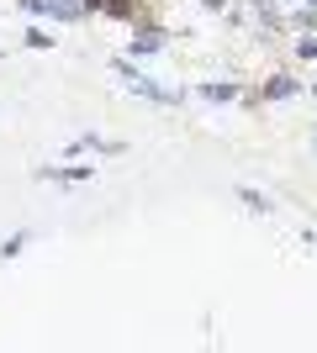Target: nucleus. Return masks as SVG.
<instances>
[{"label": "nucleus", "mask_w": 317, "mask_h": 353, "mask_svg": "<svg viewBox=\"0 0 317 353\" xmlns=\"http://www.w3.org/2000/svg\"><path fill=\"white\" fill-rule=\"evenodd\" d=\"M122 79H127V85H133V90H143L148 101H180L175 90H159V85H153V79H143V74H137V69H127V63H122Z\"/></svg>", "instance_id": "1"}, {"label": "nucleus", "mask_w": 317, "mask_h": 353, "mask_svg": "<svg viewBox=\"0 0 317 353\" xmlns=\"http://www.w3.org/2000/svg\"><path fill=\"white\" fill-rule=\"evenodd\" d=\"M85 6H90V11L101 6V11H117V16H133L137 11V0H85Z\"/></svg>", "instance_id": "2"}, {"label": "nucleus", "mask_w": 317, "mask_h": 353, "mask_svg": "<svg viewBox=\"0 0 317 353\" xmlns=\"http://www.w3.org/2000/svg\"><path fill=\"white\" fill-rule=\"evenodd\" d=\"M233 95H238L233 85H206V101H233Z\"/></svg>", "instance_id": "3"}]
</instances>
